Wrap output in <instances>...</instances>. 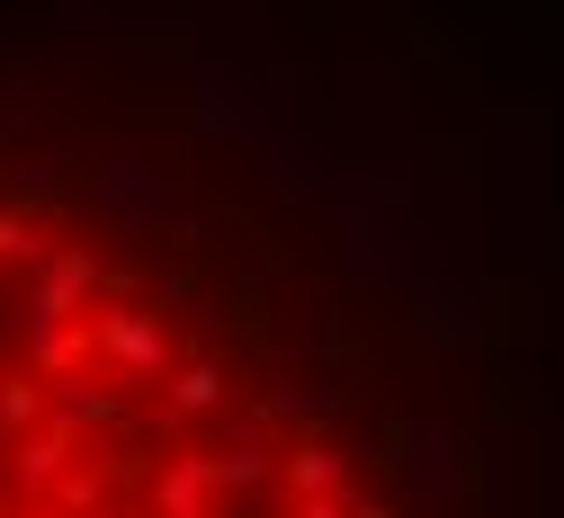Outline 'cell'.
Returning <instances> with one entry per match:
<instances>
[{
  "mask_svg": "<svg viewBox=\"0 0 564 518\" xmlns=\"http://www.w3.org/2000/svg\"><path fill=\"white\" fill-rule=\"evenodd\" d=\"M0 518H421L368 357L162 170L0 134Z\"/></svg>",
  "mask_w": 564,
  "mask_h": 518,
  "instance_id": "obj_1",
  "label": "cell"
}]
</instances>
